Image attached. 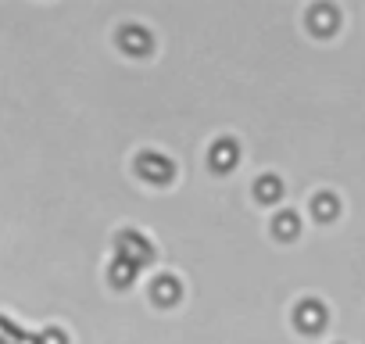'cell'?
Here are the masks:
<instances>
[{
	"mask_svg": "<svg viewBox=\"0 0 365 344\" xmlns=\"http://www.w3.org/2000/svg\"><path fill=\"white\" fill-rule=\"evenodd\" d=\"M118 255H122V258H129V262L140 269V265H147V262L154 258V248H150L140 233H129V230H125V233L118 237Z\"/></svg>",
	"mask_w": 365,
	"mask_h": 344,
	"instance_id": "obj_1",
	"label": "cell"
},
{
	"mask_svg": "<svg viewBox=\"0 0 365 344\" xmlns=\"http://www.w3.org/2000/svg\"><path fill=\"white\" fill-rule=\"evenodd\" d=\"M294 323H297L301 333H319V330L326 326V308H322L319 301H301V305L294 308Z\"/></svg>",
	"mask_w": 365,
	"mask_h": 344,
	"instance_id": "obj_2",
	"label": "cell"
},
{
	"mask_svg": "<svg viewBox=\"0 0 365 344\" xmlns=\"http://www.w3.org/2000/svg\"><path fill=\"white\" fill-rule=\"evenodd\" d=\"M136 168H140V176L143 180H150V183H168L172 180V161L168 158H161V154H143L140 161H136Z\"/></svg>",
	"mask_w": 365,
	"mask_h": 344,
	"instance_id": "obj_3",
	"label": "cell"
},
{
	"mask_svg": "<svg viewBox=\"0 0 365 344\" xmlns=\"http://www.w3.org/2000/svg\"><path fill=\"white\" fill-rule=\"evenodd\" d=\"M308 26H312L315 36H329V33L336 29V11H333L329 4H315L312 15H308Z\"/></svg>",
	"mask_w": 365,
	"mask_h": 344,
	"instance_id": "obj_4",
	"label": "cell"
},
{
	"mask_svg": "<svg viewBox=\"0 0 365 344\" xmlns=\"http://www.w3.org/2000/svg\"><path fill=\"white\" fill-rule=\"evenodd\" d=\"M237 158H240V151H237V143H233V140H219V143L212 147V168H215V172L233 168V165H237Z\"/></svg>",
	"mask_w": 365,
	"mask_h": 344,
	"instance_id": "obj_5",
	"label": "cell"
},
{
	"mask_svg": "<svg viewBox=\"0 0 365 344\" xmlns=\"http://www.w3.org/2000/svg\"><path fill=\"white\" fill-rule=\"evenodd\" d=\"M255 198H258L262 205H272V201L283 198V183H279L276 176H262V180L255 183Z\"/></svg>",
	"mask_w": 365,
	"mask_h": 344,
	"instance_id": "obj_6",
	"label": "cell"
},
{
	"mask_svg": "<svg viewBox=\"0 0 365 344\" xmlns=\"http://www.w3.org/2000/svg\"><path fill=\"white\" fill-rule=\"evenodd\" d=\"M154 301H158V305H175V301H179V280H175V276L154 280Z\"/></svg>",
	"mask_w": 365,
	"mask_h": 344,
	"instance_id": "obj_7",
	"label": "cell"
},
{
	"mask_svg": "<svg viewBox=\"0 0 365 344\" xmlns=\"http://www.w3.org/2000/svg\"><path fill=\"white\" fill-rule=\"evenodd\" d=\"M122 47H125L129 54H143V51H150V36H147L143 29L129 26V29H122Z\"/></svg>",
	"mask_w": 365,
	"mask_h": 344,
	"instance_id": "obj_8",
	"label": "cell"
},
{
	"mask_svg": "<svg viewBox=\"0 0 365 344\" xmlns=\"http://www.w3.org/2000/svg\"><path fill=\"white\" fill-rule=\"evenodd\" d=\"M272 230H276V237H279V241H294V237L301 233V219H297L294 212H279V216H276V223H272Z\"/></svg>",
	"mask_w": 365,
	"mask_h": 344,
	"instance_id": "obj_9",
	"label": "cell"
},
{
	"mask_svg": "<svg viewBox=\"0 0 365 344\" xmlns=\"http://www.w3.org/2000/svg\"><path fill=\"white\" fill-rule=\"evenodd\" d=\"M312 212H315V219L329 223V219H336V212H340V201H336L333 194H315V201H312Z\"/></svg>",
	"mask_w": 365,
	"mask_h": 344,
	"instance_id": "obj_10",
	"label": "cell"
},
{
	"mask_svg": "<svg viewBox=\"0 0 365 344\" xmlns=\"http://www.w3.org/2000/svg\"><path fill=\"white\" fill-rule=\"evenodd\" d=\"M133 276H136V265L118 255V262H111V283H115V287H129Z\"/></svg>",
	"mask_w": 365,
	"mask_h": 344,
	"instance_id": "obj_11",
	"label": "cell"
},
{
	"mask_svg": "<svg viewBox=\"0 0 365 344\" xmlns=\"http://www.w3.org/2000/svg\"><path fill=\"white\" fill-rule=\"evenodd\" d=\"M36 340H40V344H68V337H65L61 330H43Z\"/></svg>",
	"mask_w": 365,
	"mask_h": 344,
	"instance_id": "obj_12",
	"label": "cell"
},
{
	"mask_svg": "<svg viewBox=\"0 0 365 344\" xmlns=\"http://www.w3.org/2000/svg\"><path fill=\"white\" fill-rule=\"evenodd\" d=\"M15 337H19V330L8 319H0V344H15Z\"/></svg>",
	"mask_w": 365,
	"mask_h": 344,
	"instance_id": "obj_13",
	"label": "cell"
},
{
	"mask_svg": "<svg viewBox=\"0 0 365 344\" xmlns=\"http://www.w3.org/2000/svg\"><path fill=\"white\" fill-rule=\"evenodd\" d=\"M15 344H40V340H36V337H26V333H19V337H15Z\"/></svg>",
	"mask_w": 365,
	"mask_h": 344,
	"instance_id": "obj_14",
	"label": "cell"
}]
</instances>
